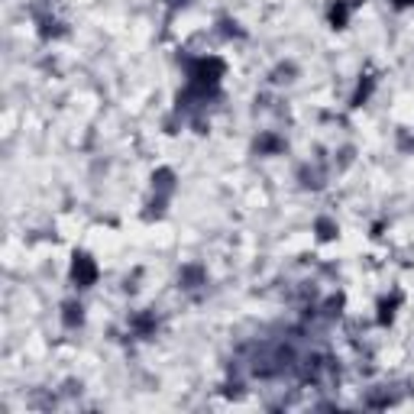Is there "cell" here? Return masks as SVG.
Returning a JSON list of instances; mask_svg holds the SVG:
<instances>
[{"label": "cell", "mask_w": 414, "mask_h": 414, "mask_svg": "<svg viewBox=\"0 0 414 414\" xmlns=\"http://www.w3.org/2000/svg\"><path fill=\"white\" fill-rule=\"evenodd\" d=\"M317 230H321V239H330L333 233H337V227L330 224V220H317Z\"/></svg>", "instance_id": "8"}, {"label": "cell", "mask_w": 414, "mask_h": 414, "mask_svg": "<svg viewBox=\"0 0 414 414\" xmlns=\"http://www.w3.org/2000/svg\"><path fill=\"white\" fill-rule=\"evenodd\" d=\"M350 10H353V4H346V0H337V4H333V10H330V23H333L337 29H343L346 20H350Z\"/></svg>", "instance_id": "3"}, {"label": "cell", "mask_w": 414, "mask_h": 414, "mask_svg": "<svg viewBox=\"0 0 414 414\" xmlns=\"http://www.w3.org/2000/svg\"><path fill=\"white\" fill-rule=\"evenodd\" d=\"M71 281L78 288H91L98 281V266H94L91 256L85 253H75V262H71Z\"/></svg>", "instance_id": "1"}, {"label": "cell", "mask_w": 414, "mask_h": 414, "mask_svg": "<svg viewBox=\"0 0 414 414\" xmlns=\"http://www.w3.org/2000/svg\"><path fill=\"white\" fill-rule=\"evenodd\" d=\"M81 304H75V301H68L65 304V314H62V321H65V327H78L81 324Z\"/></svg>", "instance_id": "4"}, {"label": "cell", "mask_w": 414, "mask_h": 414, "mask_svg": "<svg viewBox=\"0 0 414 414\" xmlns=\"http://www.w3.org/2000/svg\"><path fill=\"white\" fill-rule=\"evenodd\" d=\"M398 301H401V295H392L388 301L379 304V311H382V314H379V324H388V321H392V317H395V308H398Z\"/></svg>", "instance_id": "5"}, {"label": "cell", "mask_w": 414, "mask_h": 414, "mask_svg": "<svg viewBox=\"0 0 414 414\" xmlns=\"http://www.w3.org/2000/svg\"><path fill=\"white\" fill-rule=\"evenodd\" d=\"M152 182H155V201H152V207H155V211H162V204L169 201V195L175 191V175H172L169 169H159Z\"/></svg>", "instance_id": "2"}, {"label": "cell", "mask_w": 414, "mask_h": 414, "mask_svg": "<svg viewBox=\"0 0 414 414\" xmlns=\"http://www.w3.org/2000/svg\"><path fill=\"white\" fill-rule=\"evenodd\" d=\"M395 7L405 10V7H414V0H395Z\"/></svg>", "instance_id": "9"}, {"label": "cell", "mask_w": 414, "mask_h": 414, "mask_svg": "<svg viewBox=\"0 0 414 414\" xmlns=\"http://www.w3.org/2000/svg\"><path fill=\"white\" fill-rule=\"evenodd\" d=\"M256 149H259V152H279L281 140H275V136H262V140L256 143Z\"/></svg>", "instance_id": "7"}, {"label": "cell", "mask_w": 414, "mask_h": 414, "mask_svg": "<svg viewBox=\"0 0 414 414\" xmlns=\"http://www.w3.org/2000/svg\"><path fill=\"white\" fill-rule=\"evenodd\" d=\"M372 88H376V78H366L363 85H359V91H356V98H353V107H359V104H366V98L372 94Z\"/></svg>", "instance_id": "6"}]
</instances>
